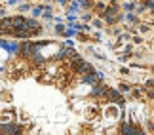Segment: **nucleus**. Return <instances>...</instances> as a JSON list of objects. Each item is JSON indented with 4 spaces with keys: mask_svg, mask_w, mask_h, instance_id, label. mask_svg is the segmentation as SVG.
<instances>
[{
    "mask_svg": "<svg viewBox=\"0 0 154 135\" xmlns=\"http://www.w3.org/2000/svg\"><path fill=\"white\" fill-rule=\"evenodd\" d=\"M103 91H105V86L97 84V86H95V90L91 91V95H103Z\"/></svg>",
    "mask_w": 154,
    "mask_h": 135,
    "instance_id": "f03ea898",
    "label": "nucleus"
},
{
    "mask_svg": "<svg viewBox=\"0 0 154 135\" xmlns=\"http://www.w3.org/2000/svg\"><path fill=\"white\" fill-rule=\"evenodd\" d=\"M38 50V44H31V42H23V46L19 48V53L23 57H31L32 53Z\"/></svg>",
    "mask_w": 154,
    "mask_h": 135,
    "instance_id": "f257e3e1",
    "label": "nucleus"
}]
</instances>
